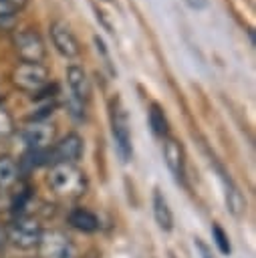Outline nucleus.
<instances>
[{"label":"nucleus","instance_id":"nucleus-22","mask_svg":"<svg viewBox=\"0 0 256 258\" xmlns=\"http://www.w3.org/2000/svg\"><path fill=\"white\" fill-rule=\"evenodd\" d=\"M2 2H6V4H10V6H14L16 10H18V8H22V6L26 4V0H2Z\"/></svg>","mask_w":256,"mask_h":258},{"label":"nucleus","instance_id":"nucleus-13","mask_svg":"<svg viewBox=\"0 0 256 258\" xmlns=\"http://www.w3.org/2000/svg\"><path fill=\"white\" fill-rule=\"evenodd\" d=\"M151 206H153V218H155V224L159 226V230L171 232L173 230V214H171V208L167 204V198L157 187L153 189Z\"/></svg>","mask_w":256,"mask_h":258},{"label":"nucleus","instance_id":"nucleus-19","mask_svg":"<svg viewBox=\"0 0 256 258\" xmlns=\"http://www.w3.org/2000/svg\"><path fill=\"white\" fill-rule=\"evenodd\" d=\"M12 133H14V119L6 109L0 107V141L8 139Z\"/></svg>","mask_w":256,"mask_h":258},{"label":"nucleus","instance_id":"nucleus-23","mask_svg":"<svg viewBox=\"0 0 256 258\" xmlns=\"http://www.w3.org/2000/svg\"><path fill=\"white\" fill-rule=\"evenodd\" d=\"M4 242H6V230H2V228H0V248L4 246Z\"/></svg>","mask_w":256,"mask_h":258},{"label":"nucleus","instance_id":"nucleus-10","mask_svg":"<svg viewBox=\"0 0 256 258\" xmlns=\"http://www.w3.org/2000/svg\"><path fill=\"white\" fill-rule=\"evenodd\" d=\"M163 161L169 169V173L173 175L175 181H181L183 179V173H185V153H183V147L177 139L173 137H165V143H163Z\"/></svg>","mask_w":256,"mask_h":258},{"label":"nucleus","instance_id":"nucleus-9","mask_svg":"<svg viewBox=\"0 0 256 258\" xmlns=\"http://www.w3.org/2000/svg\"><path fill=\"white\" fill-rule=\"evenodd\" d=\"M83 155V139L77 133H69L65 135L50 151H48V159L54 163H75L79 157Z\"/></svg>","mask_w":256,"mask_h":258},{"label":"nucleus","instance_id":"nucleus-8","mask_svg":"<svg viewBox=\"0 0 256 258\" xmlns=\"http://www.w3.org/2000/svg\"><path fill=\"white\" fill-rule=\"evenodd\" d=\"M50 38H52V44L54 48L67 56V58H75L79 52H81V46H79V40L75 36V32L71 30V26L62 20H54L50 24Z\"/></svg>","mask_w":256,"mask_h":258},{"label":"nucleus","instance_id":"nucleus-1","mask_svg":"<svg viewBox=\"0 0 256 258\" xmlns=\"http://www.w3.org/2000/svg\"><path fill=\"white\" fill-rule=\"evenodd\" d=\"M46 183L58 196L77 198L87 189V177L75 163H54L46 175Z\"/></svg>","mask_w":256,"mask_h":258},{"label":"nucleus","instance_id":"nucleus-4","mask_svg":"<svg viewBox=\"0 0 256 258\" xmlns=\"http://www.w3.org/2000/svg\"><path fill=\"white\" fill-rule=\"evenodd\" d=\"M12 83L24 93H38L48 83V71L40 62H20L12 69Z\"/></svg>","mask_w":256,"mask_h":258},{"label":"nucleus","instance_id":"nucleus-15","mask_svg":"<svg viewBox=\"0 0 256 258\" xmlns=\"http://www.w3.org/2000/svg\"><path fill=\"white\" fill-rule=\"evenodd\" d=\"M149 127L157 137H167V133H169V123H167V117L159 103L149 105Z\"/></svg>","mask_w":256,"mask_h":258},{"label":"nucleus","instance_id":"nucleus-18","mask_svg":"<svg viewBox=\"0 0 256 258\" xmlns=\"http://www.w3.org/2000/svg\"><path fill=\"white\" fill-rule=\"evenodd\" d=\"M16 14H18V10L14 6H10V4L0 0V28L12 26L16 22Z\"/></svg>","mask_w":256,"mask_h":258},{"label":"nucleus","instance_id":"nucleus-6","mask_svg":"<svg viewBox=\"0 0 256 258\" xmlns=\"http://www.w3.org/2000/svg\"><path fill=\"white\" fill-rule=\"evenodd\" d=\"M38 248L42 258H75V246L71 238L60 230L42 232Z\"/></svg>","mask_w":256,"mask_h":258},{"label":"nucleus","instance_id":"nucleus-17","mask_svg":"<svg viewBox=\"0 0 256 258\" xmlns=\"http://www.w3.org/2000/svg\"><path fill=\"white\" fill-rule=\"evenodd\" d=\"M212 238H214V242H216V246H218V250L222 252V254H230L232 252V246H230V238H228V234L224 232V228L220 226V224H212Z\"/></svg>","mask_w":256,"mask_h":258},{"label":"nucleus","instance_id":"nucleus-2","mask_svg":"<svg viewBox=\"0 0 256 258\" xmlns=\"http://www.w3.org/2000/svg\"><path fill=\"white\" fill-rule=\"evenodd\" d=\"M111 133L115 139L117 155L123 163H127L133 157V143H131V129H129V117L125 109L121 107L119 99L111 105Z\"/></svg>","mask_w":256,"mask_h":258},{"label":"nucleus","instance_id":"nucleus-3","mask_svg":"<svg viewBox=\"0 0 256 258\" xmlns=\"http://www.w3.org/2000/svg\"><path fill=\"white\" fill-rule=\"evenodd\" d=\"M40 236H42V228L40 224L34 220V218H28V216H20L16 218L8 230H6V240L20 248V250H32L38 246L40 242Z\"/></svg>","mask_w":256,"mask_h":258},{"label":"nucleus","instance_id":"nucleus-14","mask_svg":"<svg viewBox=\"0 0 256 258\" xmlns=\"http://www.w3.org/2000/svg\"><path fill=\"white\" fill-rule=\"evenodd\" d=\"M69 224L81 232H95L99 228V218L87 208H75L69 214Z\"/></svg>","mask_w":256,"mask_h":258},{"label":"nucleus","instance_id":"nucleus-16","mask_svg":"<svg viewBox=\"0 0 256 258\" xmlns=\"http://www.w3.org/2000/svg\"><path fill=\"white\" fill-rule=\"evenodd\" d=\"M18 179V165L12 157H0V187H10Z\"/></svg>","mask_w":256,"mask_h":258},{"label":"nucleus","instance_id":"nucleus-12","mask_svg":"<svg viewBox=\"0 0 256 258\" xmlns=\"http://www.w3.org/2000/svg\"><path fill=\"white\" fill-rule=\"evenodd\" d=\"M220 177H222V183H224V198H226V206H228V212L236 218H240L244 212H246V198L242 196V191L238 189V185L228 177V173L220 171Z\"/></svg>","mask_w":256,"mask_h":258},{"label":"nucleus","instance_id":"nucleus-11","mask_svg":"<svg viewBox=\"0 0 256 258\" xmlns=\"http://www.w3.org/2000/svg\"><path fill=\"white\" fill-rule=\"evenodd\" d=\"M67 83H69V89H71V97L75 101L87 105L89 99H91V79L85 73V69L77 67V64H71L67 69Z\"/></svg>","mask_w":256,"mask_h":258},{"label":"nucleus","instance_id":"nucleus-7","mask_svg":"<svg viewBox=\"0 0 256 258\" xmlns=\"http://www.w3.org/2000/svg\"><path fill=\"white\" fill-rule=\"evenodd\" d=\"M54 135H56L54 125L46 121H34L22 129L20 139L28 151H40V149H48V145L54 141Z\"/></svg>","mask_w":256,"mask_h":258},{"label":"nucleus","instance_id":"nucleus-20","mask_svg":"<svg viewBox=\"0 0 256 258\" xmlns=\"http://www.w3.org/2000/svg\"><path fill=\"white\" fill-rule=\"evenodd\" d=\"M194 246H196V250H198V254H200V258H214V254H212V248L202 240V238H194Z\"/></svg>","mask_w":256,"mask_h":258},{"label":"nucleus","instance_id":"nucleus-21","mask_svg":"<svg viewBox=\"0 0 256 258\" xmlns=\"http://www.w3.org/2000/svg\"><path fill=\"white\" fill-rule=\"evenodd\" d=\"M185 4L194 10H204L208 6V0H185Z\"/></svg>","mask_w":256,"mask_h":258},{"label":"nucleus","instance_id":"nucleus-5","mask_svg":"<svg viewBox=\"0 0 256 258\" xmlns=\"http://www.w3.org/2000/svg\"><path fill=\"white\" fill-rule=\"evenodd\" d=\"M14 48L22 62H40L46 56V46L40 38V34L32 28L20 30L14 36Z\"/></svg>","mask_w":256,"mask_h":258},{"label":"nucleus","instance_id":"nucleus-24","mask_svg":"<svg viewBox=\"0 0 256 258\" xmlns=\"http://www.w3.org/2000/svg\"><path fill=\"white\" fill-rule=\"evenodd\" d=\"M169 258H175V256H173V254H169Z\"/></svg>","mask_w":256,"mask_h":258}]
</instances>
